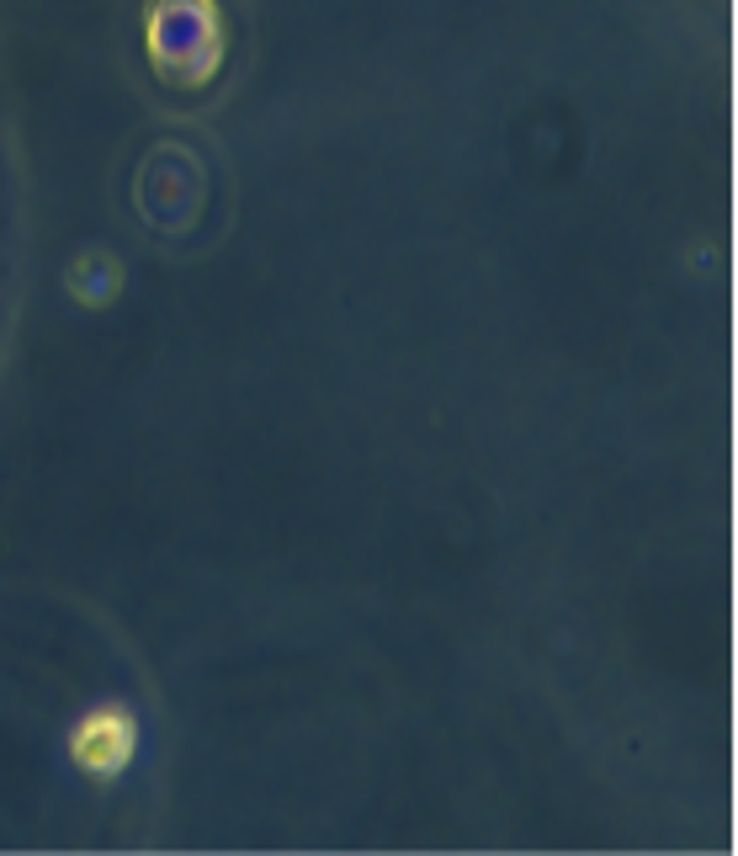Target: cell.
I'll use <instances>...</instances> for the list:
<instances>
[{"label":"cell","instance_id":"cell-1","mask_svg":"<svg viewBox=\"0 0 738 856\" xmlns=\"http://www.w3.org/2000/svg\"><path fill=\"white\" fill-rule=\"evenodd\" d=\"M70 750L91 777H112V772H122L128 756H133V718H128L122 708L86 713V718L74 724V734H70Z\"/></svg>","mask_w":738,"mask_h":856}]
</instances>
